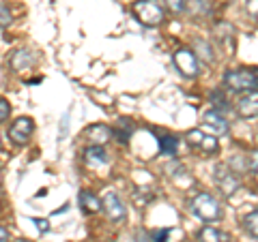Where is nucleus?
Returning a JSON list of instances; mask_svg holds the SVG:
<instances>
[{"mask_svg":"<svg viewBox=\"0 0 258 242\" xmlns=\"http://www.w3.org/2000/svg\"><path fill=\"white\" fill-rule=\"evenodd\" d=\"M245 9H247V13L252 15L254 20H258V0H247V3H245Z\"/></svg>","mask_w":258,"mask_h":242,"instance_id":"26","label":"nucleus"},{"mask_svg":"<svg viewBox=\"0 0 258 242\" xmlns=\"http://www.w3.org/2000/svg\"><path fill=\"white\" fill-rule=\"evenodd\" d=\"M151 242H168V236H170V229H153L149 231Z\"/></svg>","mask_w":258,"mask_h":242,"instance_id":"23","label":"nucleus"},{"mask_svg":"<svg viewBox=\"0 0 258 242\" xmlns=\"http://www.w3.org/2000/svg\"><path fill=\"white\" fill-rule=\"evenodd\" d=\"M9 64H11V69L15 71V73H24V71L35 67V54H32L30 50H26V47H20V50H15L11 54Z\"/></svg>","mask_w":258,"mask_h":242,"instance_id":"10","label":"nucleus"},{"mask_svg":"<svg viewBox=\"0 0 258 242\" xmlns=\"http://www.w3.org/2000/svg\"><path fill=\"white\" fill-rule=\"evenodd\" d=\"M203 125H205L207 131H211V135H215V137L228 133V123H226V118L215 109L205 111L203 114Z\"/></svg>","mask_w":258,"mask_h":242,"instance_id":"9","label":"nucleus"},{"mask_svg":"<svg viewBox=\"0 0 258 242\" xmlns=\"http://www.w3.org/2000/svg\"><path fill=\"white\" fill-rule=\"evenodd\" d=\"M185 142L205 157H213V155H217V150H220L217 137L211 133H205L203 129H191V131H187L185 133Z\"/></svg>","mask_w":258,"mask_h":242,"instance_id":"5","label":"nucleus"},{"mask_svg":"<svg viewBox=\"0 0 258 242\" xmlns=\"http://www.w3.org/2000/svg\"><path fill=\"white\" fill-rule=\"evenodd\" d=\"M132 13L147 28H155L164 22V7L157 0H136L132 5Z\"/></svg>","mask_w":258,"mask_h":242,"instance_id":"3","label":"nucleus"},{"mask_svg":"<svg viewBox=\"0 0 258 242\" xmlns=\"http://www.w3.org/2000/svg\"><path fill=\"white\" fill-rule=\"evenodd\" d=\"M243 225H245V231L249 233V236L258 238V210H252L245 219H243Z\"/></svg>","mask_w":258,"mask_h":242,"instance_id":"20","label":"nucleus"},{"mask_svg":"<svg viewBox=\"0 0 258 242\" xmlns=\"http://www.w3.org/2000/svg\"><path fill=\"white\" fill-rule=\"evenodd\" d=\"M15 242H22V240H15Z\"/></svg>","mask_w":258,"mask_h":242,"instance_id":"30","label":"nucleus"},{"mask_svg":"<svg viewBox=\"0 0 258 242\" xmlns=\"http://www.w3.org/2000/svg\"><path fill=\"white\" fill-rule=\"evenodd\" d=\"M213 182H215V187L222 191V195H226V197H232L241 187L237 172L228 163H217L213 167Z\"/></svg>","mask_w":258,"mask_h":242,"instance_id":"4","label":"nucleus"},{"mask_svg":"<svg viewBox=\"0 0 258 242\" xmlns=\"http://www.w3.org/2000/svg\"><path fill=\"white\" fill-rule=\"evenodd\" d=\"M0 242H9V231L5 227H0Z\"/></svg>","mask_w":258,"mask_h":242,"instance_id":"29","label":"nucleus"},{"mask_svg":"<svg viewBox=\"0 0 258 242\" xmlns=\"http://www.w3.org/2000/svg\"><path fill=\"white\" fill-rule=\"evenodd\" d=\"M84 135L91 142V146H103V144H108L112 140V129L108 125H93L86 129Z\"/></svg>","mask_w":258,"mask_h":242,"instance_id":"12","label":"nucleus"},{"mask_svg":"<svg viewBox=\"0 0 258 242\" xmlns=\"http://www.w3.org/2000/svg\"><path fill=\"white\" fill-rule=\"evenodd\" d=\"M166 7L170 9L174 15H179L185 11V7H187V0H166Z\"/></svg>","mask_w":258,"mask_h":242,"instance_id":"22","label":"nucleus"},{"mask_svg":"<svg viewBox=\"0 0 258 242\" xmlns=\"http://www.w3.org/2000/svg\"><path fill=\"white\" fill-rule=\"evenodd\" d=\"M11 114V105H9V101L5 99V96H0V123H5L7 118H9Z\"/></svg>","mask_w":258,"mask_h":242,"instance_id":"25","label":"nucleus"},{"mask_svg":"<svg viewBox=\"0 0 258 242\" xmlns=\"http://www.w3.org/2000/svg\"><path fill=\"white\" fill-rule=\"evenodd\" d=\"M78 199H80V206L84 208V212H88V214L101 212V199L97 197L95 193H91V191H82Z\"/></svg>","mask_w":258,"mask_h":242,"instance_id":"15","label":"nucleus"},{"mask_svg":"<svg viewBox=\"0 0 258 242\" xmlns=\"http://www.w3.org/2000/svg\"><path fill=\"white\" fill-rule=\"evenodd\" d=\"M32 223H37L39 231H47V229H50V223H47L45 219H43V221H41V219H32Z\"/></svg>","mask_w":258,"mask_h":242,"instance_id":"27","label":"nucleus"},{"mask_svg":"<svg viewBox=\"0 0 258 242\" xmlns=\"http://www.w3.org/2000/svg\"><path fill=\"white\" fill-rule=\"evenodd\" d=\"M132 133H134V125H132V120H127V118H120L114 125V129H112V137H116L120 144H127Z\"/></svg>","mask_w":258,"mask_h":242,"instance_id":"17","label":"nucleus"},{"mask_svg":"<svg viewBox=\"0 0 258 242\" xmlns=\"http://www.w3.org/2000/svg\"><path fill=\"white\" fill-rule=\"evenodd\" d=\"M191 45H194V50H196V54H198V60H203L207 64H213L215 54H213L211 43H207L205 39H194Z\"/></svg>","mask_w":258,"mask_h":242,"instance_id":"16","label":"nucleus"},{"mask_svg":"<svg viewBox=\"0 0 258 242\" xmlns=\"http://www.w3.org/2000/svg\"><path fill=\"white\" fill-rule=\"evenodd\" d=\"M136 240L138 242H151V236L147 231H138V236H136Z\"/></svg>","mask_w":258,"mask_h":242,"instance_id":"28","label":"nucleus"},{"mask_svg":"<svg viewBox=\"0 0 258 242\" xmlns=\"http://www.w3.org/2000/svg\"><path fill=\"white\" fill-rule=\"evenodd\" d=\"M11 22H13V15H11V11L7 9L5 5H0V28H7Z\"/></svg>","mask_w":258,"mask_h":242,"instance_id":"24","label":"nucleus"},{"mask_svg":"<svg viewBox=\"0 0 258 242\" xmlns=\"http://www.w3.org/2000/svg\"><path fill=\"white\" fill-rule=\"evenodd\" d=\"M237 116L239 118H256L258 116V90L247 92L237 103Z\"/></svg>","mask_w":258,"mask_h":242,"instance_id":"11","label":"nucleus"},{"mask_svg":"<svg viewBox=\"0 0 258 242\" xmlns=\"http://www.w3.org/2000/svg\"><path fill=\"white\" fill-rule=\"evenodd\" d=\"M191 210L200 221H205V223L220 221L222 214H224L220 199H217L215 195H211V193H198V195L191 199Z\"/></svg>","mask_w":258,"mask_h":242,"instance_id":"2","label":"nucleus"},{"mask_svg":"<svg viewBox=\"0 0 258 242\" xmlns=\"http://www.w3.org/2000/svg\"><path fill=\"white\" fill-rule=\"evenodd\" d=\"M198 242H230V236L217 227L205 225V227L198 231Z\"/></svg>","mask_w":258,"mask_h":242,"instance_id":"14","label":"nucleus"},{"mask_svg":"<svg viewBox=\"0 0 258 242\" xmlns=\"http://www.w3.org/2000/svg\"><path fill=\"white\" fill-rule=\"evenodd\" d=\"M209 99H211L213 103V109L215 111H226V109H230V101H228V96H226L224 90H213L211 94H209Z\"/></svg>","mask_w":258,"mask_h":242,"instance_id":"19","label":"nucleus"},{"mask_svg":"<svg viewBox=\"0 0 258 242\" xmlns=\"http://www.w3.org/2000/svg\"><path fill=\"white\" fill-rule=\"evenodd\" d=\"M172 60L176 64V69H179V73L185 75V77H196L200 73L198 56L194 54L191 50H187V47H179V50L174 52Z\"/></svg>","mask_w":258,"mask_h":242,"instance_id":"6","label":"nucleus"},{"mask_svg":"<svg viewBox=\"0 0 258 242\" xmlns=\"http://www.w3.org/2000/svg\"><path fill=\"white\" fill-rule=\"evenodd\" d=\"M224 86L230 92H254L258 88L256 69H230L224 75Z\"/></svg>","mask_w":258,"mask_h":242,"instance_id":"1","label":"nucleus"},{"mask_svg":"<svg viewBox=\"0 0 258 242\" xmlns=\"http://www.w3.org/2000/svg\"><path fill=\"white\" fill-rule=\"evenodd\" d=\"M176 148H179V140L174 135H161L159 137V150L164 152L166 157H174Z\"/></svg>","mask_w":258,"mask_h":242,"instance_id":"18","label":"nucleus"},{"mask_svg":"<svg viewBox=\"0 0 258 242\" xmlns=\"http://www.w3.org/2000/svg\"><path fill=\"white\" fill-rule=\"evenodd\" d=\"M101 210L106 212V216L110 221H123L127 216V208L123 204V199H120L114 191H108L106 195L101 199Z\"/></svg>","mask_w":258,"mask_h":242,"instance_id":"8","label":"nucleus"},{"mask_svg":"<svg viewBox=\"0 0 258 242\" xmlns=\"http://www.w3.org/2000/svg\"><path fill=\"white\" fill-rule=\"evenodd\" d=\"M84 161L91 167H101L108 163V152L103 150V146H88L84 150Z\"/></svg>","mask_w":258,"mask_h":242,"instance_id":"13","label":"nucleus"},{"mask_svg":"<svg viewBox=\"0 0 258 242\" xmlns=\"http://www.w3.org/2000/svg\"><path fill=\"white\" fill-rule=\"evenodd\" d=\"M207 9H209L207 0H189L187 7H185V11H189L191 15H196V13H207Z\"/></svg>","mask_w":258,"mask_h":242,"instance_id":"21","label":"nucleus"},{"mask_svg":"<svg viewBox=\"0 0 258 242\" xmlns=\"http://www.w3.org/2000/svg\"><path fill=\"white\" fill-rule=\"evenodd\" d=\"M35 133V120L28 118V116H20L15 123H11L9 127V140L13 144H18V146H22V144H26L30 140V135Z\"/></svg>","mask_w":258,"mask_h":242,"instance_id":"7","label":"nucleus"}]
</instances>
